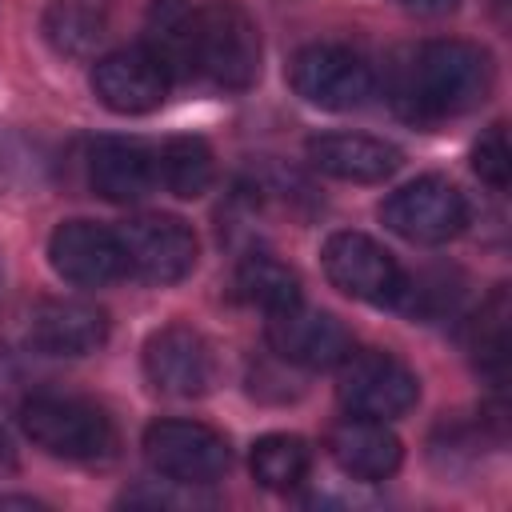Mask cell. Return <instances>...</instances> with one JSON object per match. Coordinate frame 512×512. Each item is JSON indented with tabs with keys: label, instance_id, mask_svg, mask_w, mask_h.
Wrapping results in <instances>:
<instances>
[{
	"label": "cell",
	"instance_id": "1",
	"mask_svg": "<svg viewBox=\"0 0 512 512\" xmlns=\"http://www.w3.org/2000/svg\"><path fill=\"white\" fill-rule=\"evenodd\" d=\"M492 92V60L468 40H428L404 64L396 84V108L408 120L460 116L484 104Z\"/></svg>",
	"mask_w": 512,
	"mask_h": 512
},
{
	"label": "cell",
	"instance_id": "2",
	"mask_svg": "<svg viewBox=\"0 0 512 512\" xmlns=\"http://www.w3.org/2000/svg\"><path fill=\"white\" fill-rule=\"evenodd\" d=\"M192 64L220 88H252L260 76V28L240 0H208L192 20Z\"/></svg>",
	"mask_w": 512,
	"mask_h": 512
},
{
	"label": "cell",
	"instance_id": "3",
	"mask_svg": "<svg viewBox=\"0 0 512 512\" xmlns=\"http://www.w3.org/2000/svg\"><path fill=\"white\" fill-rule=\"evenodd\" d=\"M24 436L60 460H100L112 452V420L76 396H32L20 404Z\"/></svg>",
	"mask_w": 512,
	"mask_h": 512
},
{
	"label": "cell",
	"instance_id": "4",
	"mask_svg": "<svg viewBox=\"0 0 512 512\" xmlns=\"http://www.w3.org/2000/svg\"><path fill=\"white\" fill-rule=\"evenodd\" d=\"M144 456L168 484H212L228 472V440L196 420H156L144 428Z\"/></svg>",
	"mask_w": 512,
	"mask_h": 512
},
{
	"label": "cell",
	"instance_id": "5",
	"mask_svg": "<svg viewBox=\"0 0 512 512\" xmlns=\"http://www.w3.org/2000/svg\"><path fill=\"white\" fill-rule=\"evenodd\" d=\"M336 368H340L336 396H340L348 416L396 420L420 396L416 372L404 360H396L392 352H356V356L348 352Z\"/></svg>",
	"mask_w": 512,
	"mask_h": 512
},
{
	"label": "cell",
	"instance_id": "6",
	"mask_svg": "<svg viewBox=\"0 0 512 512\" xmlns=\"http://www.w3.org/2000/svg\"><path fill=\"white\" fill-rule=\"evenodd\" d=\"M288 84L300 100L324 112H348L372 96V68L344 44H308L292 56Z\"/></svg>",
	"mask_w": 512,
	"mask_h": 512
},
{
	"label": "cell",
	"instance_id": "7",
	"mask_svg": "<svg viewBox=\"0 0 512 512\" xmlns=\"http://www.w3.org/2000/svg\"><path fill=\"white\" fill-rule=\"evenodd\" d=\"M380 220L412 244H444L468 224V204L452 180L420 176L380 204Z\"/></svg>",
	"mask_w": 512,
	"mask_h": 512
},
{
	"label": "cell",
	"instance_id": "8",
	"mask_svg": "<svg viewBox=\"0 0 512 512\" xmlns=\"http://www.w3.org/2000/svg\"><path fill=\"white\" fill-rule=\"evenodd\" d=\"M124 268H132L148 284H176L196 268V232L168 212L132 216L120 232Z\"/></svg>",
	"mask_w": 512,
	"mask_h": 512
},
{
	"label": "cell",
	"instance_id": "9",
	"mask_svg": "<svg viewBox=\"0 0 512 512\" xmlns=\"http://www.w3.org/2000/svg\"><path fill=\"white\" fill-rule=\"evenodd\" d=\"M320 260H324V276L352 300L392 304L404 288V276L392 252L364 232H332L324 240Z\"/></svg>",
	"mask_w": 512,
	"mask_h": 512
},
{
	"label": "cell",
	"instance_id": "10",
	"mask_svg": "<svg viewBox=\"0 0 512 512\" xmlns=\"http://www.w3.org/2000/svg\"><path fill=\"white\" fill-rule=\"evenodd\" d=\"M144 376L164 396H176V400L204 396L208 384H212V376H216L212 348L188 324L156 328L148 336V344H144Z\"/></svg>",
	"mask_w": 512,
	"mask_h": 512
},
{
	"label": "cell",
	"instance_id": "11",
	"mask_svg": "<svg viewBox=\"0 0 512 512\" xmlns=\"http://www.w3.org/2000/svg\"><path fill=\"white\" fill-rule=\"evenodd\" d=\"M168 68L148 48H120L92 64V92L108 112L140 116L164 104L168 96Z\"/></svg>",
	"mask_w": 512,
	"mask_h": 512
},
{
	"label": "cell",
	"instance_id": "12",
	"mask_svg": "<svg viewBox=\"0 0 512 512\" xmlns=\"http://www.w3.org/2000/svg\"><path fill=\"white\" fill-rule=\"evenodd\" d=\"M48 260L56 276L76 288H104L124 276V248L120 236L92 220H64L48 236Z\"/></svg>",
	"mask_w": 512,
	"mask_h": 512
},
{
	"label": "cell",
	"instance_id": "13",
	"mask_svg": "<svg viewBox=\"0 0 512 512\" xmlns=\"http://www.w3.org/2000/svg\"><path fill=\"white\" fill-rule=\"evenodd\" d=\"M268 344H272V352L280 360H288L296 368H336L352 352L348 328L332 312L304 308V304L272 316Z\"/></svg>",
	"mask_w": 512,
	"mask_h": 512
},
{
	"label": "cell",
	"instance_id": "14",
	"mask_svg": "<svg viewBox=\"0 0 512 512\" xmlns=\"http://www.w3.org/2000/svg\"><path fill=\"white\" fill-rule=\"evenodd\" d=\"M308 160H312V168H320L336 180H352V184H380L404 164L396 144H388L380 136H364V132L312 136L308 140Z\"/></svg>",
	"mask_w": 512,
	"mask_h": 512
},
{
	"label": "cell",
	"instance_id": "15",
	"mask_svg": "<svg viewBox=\"0 0 512 512\" xmlns=\"http://www.w3.org/2000/svg\"><path fill=\"white\" fill-rule=\"evenodd\" d=\"M328 452L344 476L364 480V484L388 480L404 460V448L396 432L388 428V420H368V416L340 420L328 436Z\"/></svg>",
	"mask_w": 512,
	"mask_h": 512
},
{
	"label": "cell",
	"instance_id": "16",
	"mask_svg": "<svg viewBox=\"0 0 512 512\" xmlns=\"http://www.w3.org/2000/svg\"><path fill=\"white\" fill-rule=\"evenodd\" d=\"M108 316L88 300H44L32 312L28 340L44 356H88L104 344Z\"/></svg>",
	"mask_w": 512,
	"mask_h": 512
},
{
	"label": "cell",
	"instance_id": "17",
	"mask_svg": "<svg viewBox=\"0 0 512 512\" xmlns=\"http://www.w3.org/2000/svg\"><path fill=\"white\" fill-rule=\"evenodd\" d=\"M88 180L92 188L112 200V204H132L152 192L156 176V156L128 136H100L88 152Z\"/></svg>",
	"mask_w": 512,
	"mask_h": 512
},
{
	"label": "cell",
	"instance_id": "18",
	"mask_svg": "<svg viewBox=\"0 0 512 512\" xmlns=\"http://www.w3.org/2000/svg\"><path fill=\"white\" fill-rule=\"evenodd\" d=\"M232 296L248 308H260L268 316H280L300 304V276L264 252H248L232 276Z\"/></svg>",
	"mask_w": 512,
	"mask_h": 512
},
{
	"label": "cell",
	"instance_id": "19",
	"mask_svg": "<svg viewBox=\"0 0 512 512\" xmlns=\"http://www.w3.org/2000/svg\"><path fill=\"white\" fill-rule=\"evenodd\" d=\"M192 0H152L148 8V52L168 68V76L196 72L192 64Z\"/></svg>",
	"mask_w": 512,
	"mask_h": 512
},
{
	"label": "cell",
	"instance_id": "20",
	"mask_svg": "<svg viewBox=\"0 0 512 512\" xmlns=\"http://www.w3.org/2000/svg\"><path fill=\"white\" fill-rule=\"evenodd\" d=\"M156 176L164 180V188L180 200H196L212 188L216 180V160L212 148L200 136H176L164 144L160 160H156Z\"/></svg>",
	"mask_w": 512,
	"mask_h": 512
},
{
	"label": "cell",
	"instance_id": "21",
	"mask_svg": "<svg viewBox=\"0 0 512 512\" xmlns=\"http://www.w3.org/2000/svg\"><path fill=\"white\" fill-rule=\"evenodd\" d=\"M248 464H252V476H256L260 488L288 492V488H296L308 476L312 448H308V440H300L292 432H268V436H260L252 444Z\"/></svg>",
	"mask_w": 512,
	"mask_h": 512
},
{
	"label": "cell",
	"instance_id": "22",
	"mask_svg": "<svg viewBox=\"0 0 512 512\" xmlns=\"http://www.w3.org/2000/svg\"><path fill=\"white\" fill-rule=\"evenodd\" d=\"M508 320H512V304H508V284H500L476 312L472 320V360L480 372H488L492 380H504L508 368Z\"/></svg>",
	"mask_w": 512,
	"mask_h": 512
},
{
	"label": "cell",
	"instance_id": "23",
	"mask_svg": "<svg viewBox=\"0 0 512 512\" xmlns=\"http://www.w3.org/2000/svg\"><path fill=\"white\" fill-rule=\"evenodd\" d=\"M44 36L64 52V56H88L104 40V20L76 4V0H56L44 12Z\"/></svg>",
	"mask_w": 512,
	"mask_h": 512
},
{
	"label": "cell",
	"instance_id": "24",
	"mask_svg": "<svg viewBox=\"0 0 512 512\" xmlns=\"http://www.w3.org/2000/svg\"><path fill=\"white\" fill-rule=\"evenodd\" d=\"M472 172H476L488 188H496V192L508 188V180H512V152H508V132H504V124H492V128L472 144Z\"/></svg>",
	"mask_w": 512,
	"mask_h": 512
},
{
	"label": "cell",
	"instance_id": "25",
	"mask_svg": "<svg viewBox=\"0 0 512 512\" xmlns=\"http://www.w3.org/2000/svg\"><path fill=\"white\" fill-rule=\"evenodd\" d=\"M0 508H40V500H28V496H0Z\"/></svg>",
	"mask_w": 512,
	"mask_h": 512
},
{
	"label": "cell",
	"instance_id": "26",
	"mask_svg": "<svg viewBox=\"0 0 512 512\" xmlns=\"http://www.w3.org/2000/svg\"><path fill=\"white\" fill-rule=\"evenodd\" d=\"M412 8H428V12H440V8H448V4H456V0H408Z\"/></svg>",
	"mask_w": 512,
	"mask_h": 512
}]
</instances>
